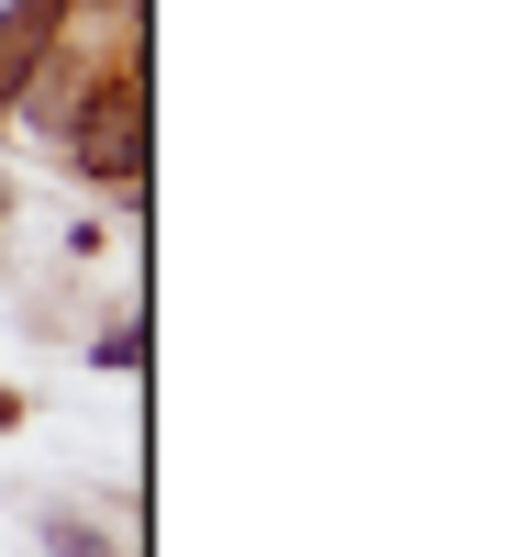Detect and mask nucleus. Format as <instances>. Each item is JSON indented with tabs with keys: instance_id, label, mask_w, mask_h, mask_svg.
Listing matches in <instances>:
<instances>
[{
	"instance_id": "nucleus-1",
	"label": "nucleus",
	"mask_w": 523,
	"mask_h": 557,
	"mask_svg": "<svg viewBox=\"0 0 523 557\" xmlns=\"http://www.w3.org/2000/svg\"><path fill=\"white\" fill-rule=\"evenodd\" d=\"M134 168H146V101H134V78H101L78 123V178H134Z\"/></svg>"
},
{
	"instance_id": "nucleus-2",
	"label": "nucleus",
	"mask_w": 523,
	"mask_h": 557,
	"mask_svg": "<svg viewBox=\"0 0 523 557\" xmlns=\"http://www.w3.org/2000/svg\"><path fill=\"white\" fill-rule=\"evenodd\" d=\"M45 34H57V0H12L0 12V112H23V78L45 67Z\"/></svg>"
},
{
	"instance_id": "nucleus-3",
	"label": "nucleus",
	"mask_w": 523,
	"mask_h": 557,
	"mask_svg": "<svg viewBox=\"0 0 523 557\" xmlns=\"http://www.w3.org/2000/svg\"><path fill=\"white\" fill-rule=\"evenodd\" d=\"M45 557H123V546H112L101 524H67V513H57V524H45Z\"/></svg>"
},
{
	"instance_id": "nucleus-4",
	"label": "nucleus",
	"mask_w": 523,
	"mask_h": 557,
	"mask_svg": "<svg viewBox=\"0 0 523 557\" xmlns=\"http://www.w3.org/2000/svg\"><path fill=\"white\" fill-rule=\"evenodd\" d=\"M12 424H23V391H0V435H12Z\"/></svg>"
}]
</instances>
